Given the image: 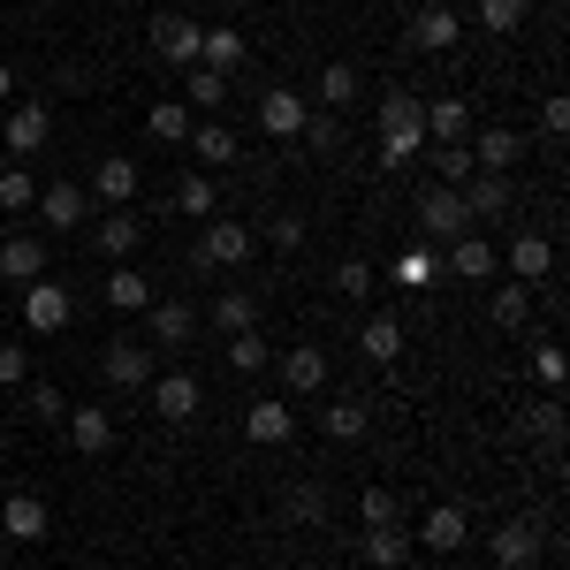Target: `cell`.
Masks as SVG:
<instances>
[{
	"instance_id": "17",
	"label": "cell",
	"mask_w": 570,
	"mask_h": 570,
	"mask_svg": "<svg viewBox=\"0 0 570 570\" xmlns=\"http://www.w3.org/2000/svg\"><path fill=\"white\" fill-rule=\"evenodd\" d=\"M244 434L259 441V449H282V441L297 434V411H289V403H282V395H259V403H252V411H244Z\"/></svg>"
},
{
	"instance_id": "12",
	"label": "cell",
	"mask_w": 570,
	"mask_h": 570,
	"mask_svg": "<svg viewBox=\"0 0 570 570\" xmlns=\"http://www.w3.org/2000/svg\"><path fill=\"white\" fill-rule=\"evenodd\" d=\"M198 403H206V389H198L190 373H153V411H160L168 426H190Z\"/></svg>"
},
{
	"instance_id": "35",
	"label": "cell",
	"mask_w": 570,
	"mask_h": 570,
	"mask_svg": "<svg viewBox=\"0 0 570 570\" xmlns=\"http://www.w3.org/2000/svg\"><path fill=\"white\" fill-rule=\"evenodd\" d=\"M190 122H198V115H190L183 99H160V107H145V137H160V145H183V137H190Z\"/></svg>"
},
{
	"instance_id": "13",
	"label": "cell",
	"mask_w": 570,
	"mask_h": 570,
	"mask_svg": "<svg viewBox=\"0 0 570 570\" xmlns=\"http://www.w3.org/2000/svg\"><path fill=\"white\" fill-rule=\"evenodd\" d=\"M305 115H312L305 91H289V85L259 91V130H266V137H305Z\"/></svg>"
},
{
	"instance_id": "32",
	"label": "cell",
	"mask_w": 570,
	"mask_h": 570,
	"mask_svg": "<svg viewBox=\"0 0 570 570\" xmlns=\"http://www.w3.org/2000/svg\"><path fill=\"white\" fill-rule=\"evenodd\" d=\"M351 99H357V69H351V61H327V69H320V85H312V107L343 115Z\"/></svg>"
},
{
	"instance_id": "42",
	"label": "cell",
	"mask_w": 570,
	"mask_h": 570,
	"mask_svg": "<svg viewBox=\"0 0 570 570\" xmlns=\"http://www.w3.org/2000/svg\"><path fill=\"white\" fill-rule=\"evenodd\" d=\"M357 518H365V525H403V502H395V487H365V494H357Z\"/></svg>"
},
{
	"instance_id": "23",
	"label": "cell",
	"mask_w": 570,
	"mask_h": 570,
	"mask_svg": "<svg viewBox=\"0 0 570 570\" xmlns=\"http://www.w3.org/2000/svg\"><path fill=\"white\" fill-rule=\"evenodd\" d=\"M525 160V137L518 130H480L472 137V168H487V176H510Z\"/></svg>"
},
{
	"instance_id": "14",
	"label": "cell",
	"mask_w": 570,
	"mask_h": 570,
	"mask_svg": "<svg viewBox=\"0 0 570 570\" xmlns=\"http://www.w3.org/2000/svg\"><path fill=\"white\" fill-rule=\"evenodd\" d=\"M456 198H464V220H502V214H510V176L472 168V176L456 183Z\"/></svg>"
},
{
	"instance_id": "51",
	"label": "cell",
	"mask_w": 570,
	"mask_h": 570,
	"mask_svg": "<svg viewBox=\"0 0 570 570\" xmlns=\"http://www.w3.org/2000/svg\"><path fill=\"white\" fill-rule=\"evenodd\" d=\"M532 373H540V389H563V351L540 343V351H532Z\"/></svg>"
},
{
	"instance_id": "38",
	"label": "cell",
	"mask_w": 570,
	"mask_h": 570,
	"mask_svg": "<svg viewBox=\"0 0 570 570\" xmlns=\"http://www.w3.org/2000/svg\"><path fill=\"white\" fill-rule=\"evenodd\" d=\"M220 99H228V77H220V69H190V77H183V107H206V115H214Z\"/></svg>"
},
{
	"instance_id": "29",
	"label": "cell",
	"mask_w": 570,
	"mask_h": 570,
	"mask_svg": "<svg viewBox=\"0 0 570 570\" xmlns=\"http://www.w3.org/2000/svg\"><path fill=\"white\" fill-rule=\"evenodd\" d=\"M365 426H373L365 395H343V403H327V411H320V434H327V441H365Z\"/></svg>"
},
{
	"instance_id": "34",
	"label": "cell",
	"mask_w": 570,
	"mask_h": 570,
	"mask_svg": "<svg viewBox=\"0 0 570 570\" xmlns=\"http://www.w3.org/2000/svg\"><path fill=\"white\" fill-rule=\"evenodd\" d=\"M91 190H99L107 206H130V198H137V160H122V153H115V160H99Z\"/></svg>"
},
{
	"instance_id": "5",
	"label": "cell",
	"mask_w": 570,
	"mask_h": 570,
	"mask_svg": "<svg viewBox=\"0 0 570 570\" xmlns=\"http://www.w3.org/2000/svg\"><path fill=\"white\" fill-rule=\"evenodd\" d=\"M494 266H510V282L540 289V282L556 274V244H548L540 228H518V236H510V252H494Z\"/></svg>"
},
{
	"instance_id": "9",
	"label": "cell",
	"mask_w": 570,
	"mask_h": 570,
	"mask_svg": "<svg viewBox=\"0 0 570 570\" xmlns=\"http://www.w3.org/2000/svg\"><path fill=\"white\" fill-rule=\"evenodd\" d=\"M198 39H206V31H198L190 16H153V53H160L168 69H198Z\"/></svg>"
},
{
	"instance_id": "6",
	"label": "cell",
	"mask_w": 570,
	"mask_h": 570,
	"mask_svg": "<svg viewBox=\"0 0 570 570\" xmlns=\"http://www.w3.org/2000/svg\"><path fill=\"white\" fill-rule=\"evenodd\" d=\"M252 252H259V228H244V220H214L198 236V266H220V274H236Z\"/></svg>"
},
{
	"instance_id": "15",
	"label": "cell",
	"mask_w": 570,
	"mask_h": 570,
	"mask_svg": "<svg viewBox=\"0 0 570 570\" xmlns=\"http://www.w3.org/2000/svg\"><path fill=\"white\" fill-rule=\"evenodd\" d=\"M145 320H153V351H183V343L198 335V312L183 305V297H153Z\"/></svg>"
},
{
	"instance_id": "20",
	"label": "cell",
	"mask_w": 570,
	"mask_h": 570,
	"mask_svg": "<svg viewBox=\"0 0 570 570\" xmlns=\"http://www.w3.org/2000/svg\"><path fill=\"white\" fill-rule=\"evenodd\" d=\"M0 532H8V540H46V532H53V510H46L39 494H8V502H0Z\"/></svg>"
},
{
	"instance_id": "54",
	"label": "cell",
	"mask_w": 570,
	"mask_h": 570,
	"mask_svg": "<svg viewBox=\"0 0 570 570\" xmlns=\"http://www.w3.org/2000/svg\"><path fill=\"white\" fill-rule=\"evenodd\" d=\"M8 91H16V69H8V61H0V99H8Z\"/></svg>"
},
{
	"instance_id": "18",
	"label": "cell",
	"mask_w": 570,
	"mask_h": 570,
	"mask_svg": "<svg viewBox=\"0 0 570 570\" xmlns=\"http://www.w3.org/2000/svg\"><path fill=\"white\" fill-rule=\"evenodd\" d=\"M183 145H190V160H198V168H236V130H228L220 115L190 122V137H183Z\"/></svg>"
},
{
	"instance_id": "19",
	"label": "cell",
	"mask_w": 570,
	"mask_h": 570,
	"mask_svg": "<svg viewBox=\"0 0 570 570\" xmlns=\"http://www.w3.org/2000/svg\"><path fill=\"white\" fill-rule=\"evenodd\" d=\"M61 426H69V449H77V456H107V449H115V419H107L99 403H91V411L69 403V419H61Z\"/></svg>"
},
{
	"instance_id": "41",
	"label": "cell",
	"mask_w": 570,
	"mask_h": 570,
	"mask_svg": "<svg viewBox=\"0 0 570 570\" xmlns=\"http://www.w3.org/2000/svg\"><path fill=\"white\" fill-rule=\"evenodd\" d=\"M518 434H532V441H563V403H532V411H518Z\"/></svg>"
},
{
	"instance_id": "50",
	"label": "cell",
	"mask_w": 570,
	"mask_h": 570,
	"mask_svg": "<svg viewBox=\"0 0 570 570\" xmlns=\"http://www.w3.org/2000/svg\"><path fill=\"white\" fill-rule=\"evenodd\" d=\"M335 289H343V297H373V266L343 259V266H335Z\"/></svg>"
},
{
	"instance_id": "4",
	"label": "cell",
	"mask_w": 570,
	"mask_h": 570,
	"mask_svg": "<svg viewBox=\"0 0 570 570\" xmlns=\"http://www.w3.org/2000/svg\"><path fill=\"white\" fill-rule=\"evenodd\" d=\"M69 320H77V297H69L61 282H46V274L23 282V327H31V335H61Z\"/></svg>"
},
{
	"instance_id": "28",
	"label": "cell",
	"mask_w": 570,
	"mask_h": 570,
	"mask_svg": "<svg viewBox=\"0 0 570 570\" xmlns=\"http://www.w3.org/2000/svg\"><path fill=\"white\" fill-rule=\"evenodd\" d=\"M464 130H472L464 99H426V145H464Z\"/></svg>"
},
{
	"instance_id": "30",
	"label": "cell",
	"mask_w": 570,
	"mask_h": 570,
	"mask_svg": "<svg viewBox=\"0 0 570 570\" xmlns=\"http://www.w3.org/2000/svg\"><path fill=\"white\" fill-rule=\"evenodd\" d=\"M449 266H456L464 282H494V244L464 228V236H449Z\"/></svg>"
},
{
	"instance_id": "33",
	"label": "cell",
	"mask_w": 570,
	"mask_h": 570,
	"mask_svg": "<svg viewBox=\"0 0 570 570\" xmlns=\"http://www.w3.org/2000/svg\"><path fill=\"white\" fill-rule=\"evenodd\" d=\"M206 327H214V335H244V327H259V305H252L244 289H220L214 312H206Z\"/></svg>"
},
{
	"instance_id": "44",
	"label": "cell",
	"mask_w": 570,
	"mask_h": 570,
	"mask_svg": "<svg viewBox=\"0 0 570 570\" xmlns=\"http://www.w3.org/2000/svg\"><path fill=\"white\" fill-rule=\"evenodd\" d=\"M389 282H395V289H426V282H434V259H426V252H419V244H411V252H395Z\"/></svg>"
},
{
	"instance_id": "39",
	"label": "cell",
	"mask_w": 570,
	"mask_h": 570,
	"mask_svg": "<svg viewBox=\"0 0 570 570\" xmlns=\"http://www.w3.org/2000/svg\"><path fill=\"white\" fill-rule=\"evenodd\" d=\"M532 0H480V23L494 31V39H510V31H525Z\"/></svg>"
},
{
	"instance_id": "7",
	"label": "cell",
	"mask_w": 570,
	"mask_h": 570,
	"mask_svg": "<svg viewBox=\"0 0 570 570\" xmlns=\"http://www.w3.org/2000/svg\"><path fill=\"white\" fill-rule=\"evenodd\" d=\"M91 244H99L107 266H122V259H137V244H145V220H137L130 206H107V214L91 220Z\"/></svg>"
},
{
	"instance_id": "25",
	"label": "cell",
	"mask_w": 570,
	"mask_h": 570,
	"mask_svg": "<svg viewBox=\"0 0 570 570\" xmlns=\"http://www.w3.org/2000/svg\"><path fill=\"white\" fill-rule=\"evenodd\" d=\"M0 274H8V282H39V274H46V236L16 228V236L0 244Z\"/></svg>"
},
{
	"instance_id": "8",
	"label": "cell",
	"mask_w": 570,
	"mask_h": 570,
	"mask_svg": "<svg viewBox=\"0 0 570 570\" xmlns=\"http://www.w3.org/2000/svg\"><path fill=\"white\" fill-rule=\"evenodd\" d=\"M274 373H282L289 395H320L327 389V351L320 343H289V351H274Z\"/></svg>"
},
{
	"instance_id": "45",
	"label": "cell",
	"mask_w": 570,
	"mask_h": 570,
	"mask_svg": "<svg viewBox=\"0 0 570 570\" xmlns=\"http://www.w3.org/2000/svg\"><path fill=\"white\" fill-rule=\"evenodd\" d=\"M487 312H494V327H525L532 289H525V282H510V289H494V305H487Z\"/></svg>"
},
{
	"instance_id": "47",
	"label": "cell",
	"mask_w": 570,
	"mask_h": 570,
	"mask_svg": "<svg viewBox=\"0 0 570 570\" xmlns=\"http://www.w3.org/2000/svg\"><path fill=\"white\" fill-rule=\"evenodd\" d=\"M434 176L456 190V183L472 176V145H434Z\"/></svg>"
},
{
	"instance_id": "48",
	"label": "cell",
	"mask_w": 570,
	"mask_h": 570,
	"mask_svg": "<svg viewBox=\"0 0 570 570\" xmlns=\"http://www.w3.org/2000/svg\"><path fill=\"white\" fill-rule=\"evenodd\" d=\"M31 419H39V426H61V419H69V395L53 389V381H39V395H31Z\"/></svg>"
},
{
	"instance_id": "2",
	"label": "cell",
	"mask_w": 570,
	"mask_h": 570,
	"mask_svg": "<svg viewBox=\"0 0 570 570\" xmlns=\"http://www.w3.org/2000/svg\"><path fill=\"white\" fill-rule=\"evenodd\" d=\"M99 373H107L115 389H153L160 351H153V343H137V335H107V343H99Z\"/></svg>"
},
{
	"instance_id": "1",
	"label": "cell",
	"mask_w": 570,
	"mask_h": 570,
	"mask_svg": "<svg viewBox=\"0 0 570 570\" xmlns=\"http://www.w3.org/2000/svg\"><path fill=\"white\" fill-rule=\"evenodd\" d=\"M373 115H381V168H411L419 145H426V99H411L395 85V91H381Z\"/></svg>"
},
{
	"instance_id": "27",
	"label": "cell",
	"mask_w": 570,
	"mask_h": 570,
	"mask_svg": "<svg viewBox=\"0 0 570 570\" xmlns=\"http://www.w3.org/2000/svg\"><path fill=\"white\" fill-rule=\"evenodd\" d=\"M357 351L373 357V365H395V357H403V320H395V312H373V320L357 327Z\"/></svg>"
},
{
	"instance_id": "10",
	"label": "cell",
	"mask_w": 570,
	"mask_h": 570,
	"mask_svg": "<svg viewBox=\"0 0 570 570\" xmlns=\"http://www.w3.org/2000/svg\"><path fill=\"white\" fill-rule=\"evenodd\" d=\"M419 228L441 236V244H449V236H464V228H472V220H464V198H456L449 183H426V190H419Z\"/></svg>"
},
{
	"instance_id": "49",
	"label": "cell",
	"mask_w": 570,
	"mask_h": 570,
	"mask_svg": "<svg viewBox=\"0 0 570 570\" xmlns=\"http://www.w3.org/2000/svg\"><path fill=\"white\" fill-rule=\"evenodd\" d=\"M266 244H274V252H297V244H305V214H274L266 220Z\"/></svg>"
},
{
	"instance_id": "36",
	"label": "cell",
	"mask_w": 570,
	"mask_h": 570,
	"mask_svg": "<svg viewBox=\"0 0 570 570\" xmlns=\"http://www.w3.org/2000/svg\"><path fill=\"white\" fill-rule=\"evenodd\" d=\"M214 176H206V168H190V176L176 183V214H190V220H214Z\"/></svg>"
},
{
	"instance_id": "11",
	"label": "cell",
	"mask_w": 570,
	"mask_h": 570,
	"mask_svg": "<svg viewBox=\"0 0 570 570\" xmlns=\"http://www.w3.org/2000/svg\"><path fill=\"white\" fill-rule=\"evenodd\" d=\"M403 46H419V53H449V46H464V16H456V8H419L411 31H403Z\"/></svg>"
},
{
	"instance_id": "37",
	"label": "cell",
	"mask_w": 570,
	"mask_h": 570,
	"mask_svg": "<svg viewBox=\"0 0 570 570\" xmlns=\"http://www.w3.org/2000/svg\"><path fill=\"white\" fill-rule=\"evenodd\" d=\"M228 365L236 373H266L274 365V343H266L259 327H244V335H228Z\"/></svg>"
},
{
	"instance_id": "16",
	"label": "cell",
	"mask_w": 570,
	"mask_h": 570,
	"mask_svg": "<svg viewBox=\"0 0 570 570\" xmlns=\"http://www.w3.org/2000/svg\"><path fill=\"white\" fill-rule=\"evenodd\" d=\"M39 220L46 228H85L91 220V190L85 183H46L39 190Z\"/></svg>"
},
{
	"instance_id": "53",
	"label": "cell",
	"mask_w": 570,
	"mask_h": 570,
	"mask_svg": "<svg viewBox=\"0 0 570 570\" xmlns=\"http://www.w3.org/2000/svg\"><path fill=\"white\" fill-rule=\"evenodd\" d=\"M540 130H548V137L570 130V99H563V91H548V99H540Z\"/></svg>"
},
{
	"instance_id": "40",
	"label": "cell",
	"mask_w": 570,
	"mask_h": 570,
	"mask_svg": "<svg viewBox=\"0 0 570 570\" xmlns=\"http://www.w3.org/2000/svg\"><path fill=\"white\" fill-rule=\"evenodd\" d=\"M282 518H297V525H327V494H320V487H289V494H282Z\"/></svg>"
},
{
	"instance_id": "52",
	"label": "cell",
	"mask_w": 570,
	"mask_h": 570,
	"mask_svg": "<svg viewBox=\"0 0 570 570\" xmlns=\"http://www.w3.org/2000/svg\"><path fill=\"white\" fill-rule=\"evenodd\" d=\"M23 373H31V351L23 343H0V389H16Z\"/></svg>"
},
{
	"instance_id": "22",
	"label": "cell",
	"mask_w": 570,
	"mask_h": 570,
	"mask_svg": "<svg viewBox=\"0 0 570 570\" xmlns=\"http://www.w3.org/2000/svg\"><path fill=\"white\" fill-rule=\"evenodd\" d=\"M419 540H426L434 556H456V548L472 540V518H464L456 502H434V510H426V525H419Z\"/></svg>"
},
{
	"instance_id": "46",
	"label": "cell",
	"mask_w": 570,
	"mask_h": 570,
	"mask_svg": "<svg viewBox=\"0 0 570 570\" xmlns=\"http://www.w3.org/2000/svg\"><path fill=\"white\" fill-rule=\"evenodd\" d=\"M305 145H312V153H335V145H343V115L312 107V115H305Z\"/></svg>"
},
{
	"instance_id": "24",
	"label": "cell",
	"mask_w": 570,
	"mask_h": 570,
	"mask_svg": "<svg viewBox=\"0 0 570 570\" xmlns=\"http://www.w3.org/2000/svg\"><path fill=\"white\" fill-rule=\"evenodd\" d=\"M46 137H53V115H46L39 99H31V107H8V153H16V160H31Z\"/></svg>"
},
{
	"instance_id": "31",
	"label": "cell",
	"mask_w": 570,
	"mask_h": 570,
	"mask_svg": "<svg viewBox=\"0 0 570 570\" xmlns=\"http://www.w3.org/2000/svg\"><path fill=\"white\" fill-rule=\"evenodd\" d=\"M365 563L373 570H403L411 563V532L403 525H365Z\"/></svg>"
},
{
	"instance_id": "26",
	"label": "cell",
	"mask_w": 570,
	"mask_h": 570,
	"mask_svg": "<svg viewBox=\"0 0 570 570\" xmlns=\"http://www.w3.org/2000/svg\"><path fill=\"white\" fill-rule=\"evenodd\" d=\"M99 297H107L115 312H145V305H153V274H137L130 259H122V266H107V282H99Z\"/></svg>"
},
{
	"instance_id": "21",
	"label": "cell",
	"mask_w": 570,
	"mask_h": 570,
	"mask_svg": "<svg viewBox=\"0 0 570 570\" xmlns=\"http://www.w3.org/2000/svg\"><path fill=\"white\" fill-rule=\"evenodd\" d=\"M244 53H252V39H244L236 23H214V31L198 39V69H220V77H236V69H244Z\"/></svg>"
},
{
	"instance_id": "43",
	"label": "cell",
	"mask_w": 570,
	"mask_h": 570,
	"mask_svg": "<svg viewBox=\"0 0 570 570\" xmlns=\"http://www.w3.org/2000/svg\"><path fill=\"white\" fill-rule=\"evenodd\" d=\"M0 206H8V214L39 206V176H31V168H0Z\"/></svg>"
},
{
	"instance_id": "3",
	"label": "cell",
	"mask_w": 570,
	"mask_h": 570,
	"mask_svg": "<svg viewBox=\"0 0 570 570\" xmlns=\"http://www.w3.org/2000/svg\"><path fill=\"white\" fill-rule=\"evenodd\" d=\"M540 548H548V532L532 525V518H502V525L487 532V556H494V570H532V563H540Z\"/></svg>"
}]
</instances>
